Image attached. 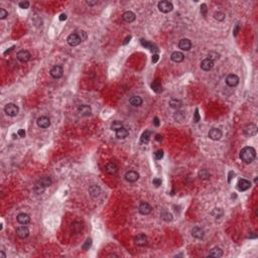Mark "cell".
<instances>
[{
	"label": "cell",
	"instance_id": "cell-42",
	"mask_svg": "<svg viewBox=\"0 0 258 258\" xmlns=\"http://www.w3.org/2000/svg\"><path fill=\"white\" fill-rule=\"evenodd\" d=\"M154 157H155V159H157V160H159V159H162V157H163V151L162 150V149L156 150L154 152Z\"/></svg>",
	"mask_w": 258,
	"mask_h": 258
},
{
	"label": "cell",
	"instance_id": "cell-43",
	"mask_svg": "<svg viewBox=\"0 0 258 258\" xmlns=\"http://www.w3.org/2000/svg\"><path fill=\"white\" fill-rule=\"evenodd\" d=\"M8 16V12L4 8H1L0 9V19H5Z\"/></svg>",
	"mask_w": 258,
	"mask_h": 258
},
{
	"label": "cell",
	"instance_id": "cell-3",
	"mask_svg": "<svg viewBox=\"0 0 258 258\" xmlns=\"http://www.w3.org/2000/svg\"><path fill=\"white\" fill-rule=\"evenodd\" d=\"M4 112L6 113L8 116H10V117H14V116H16L18 114L19 108L16 106L15 104L9 103V104H7L6 106L4 107Z\"/></svg>",
	"mask_w": 258,
	"mask_h": 258
},
{
	"label": "cell",
	"instance_id": "cell-18",
	"mask_svg": "<svg viewBox=\"0 0 258 258\" xmlns=\"http://www.w3.org/2000/svg\"><path fill=\"white\" fill-rule=\"evenodd\" d=\"M134 242L137 246H144L147 243V237L144 234H138L137 236L134 238Z\"/></svg>",
	"mask_w": 258,
	"mask_h": 258
},
{
	"label": "cell",
	"instance_id": "cell-32",
	"mask_svg": "<svg viewBox=\"0 0 258 258\" xmlns=\"http://www.w3.org/2000/svg\"><path fill=\"white\" fill-rule=\"evenodd\" d=\"M129 102H130V104L133 105V106L138 107V106H140V105L142 104V99H141L139 96H133V97L130 98Z\"/></svg>",
	"mask_w": 258,
	"mask_h": 258
},
{
	"label": "cell",
	"instance_id": "cell-46",
	"mask_svg": "<svg viewBox=\"0 0 258 258\" xmlns=\"http://www.w3.org/2000/svg\"><path fill=\"white\" fill-rule=\"evenodd\" d=\"M201 12H202V14H203L204 16L207 15V5L206 4H202L201 5Z\"/></svg>",
	"mask_w": 258,
	"mask_h": 258
},
{
	"label": "cell",
	"instance_id": "cell-38",
	"mask_svg": "<svg viewBox=\"0 0 258 258\" xmlns=\"http://www.w3.org/2000/svg\"><path fill=\"white\" fill-rule=\"evenodd\" d=\"M44 190H46V188L43 187V185H40V184H37V182L35 184L34 188H33V191H34L37 194H38V195H40V194H43L44 192Z\"/></svg>",
	"mask_w": 258,
	"mask_h": 258
},
{
	"label": "cell",
	"instance_id": "cell-7",
	"mask_svg": "<svg viewBox=\"0 0 258 258\" xmlns=\"http://www.w3.org/2000/svg\"><path fill=\"white\" fill-rule=\"evenodd\" d=\"M244 134L247 136H255L257 134V126L255 124H249L244 128Z\"/></svg>",
	"mask_w": 258,
	"mask_h": 258
},
{
	"label": "cell",
	"instance_id": "cell-59",
	"mask_svg": "<svg viewBox=\"0 0 258 258\" xmlns=\"http://www.w3.org/2000/svg\"><path fill=\"white\" fill-rule=\"evenodd\" d=\"M130 38H131V37H126V40H125V41H124L123 43H124V44H126V43L130 40Z\"/></svg>",
	"mask_w": 258,
	"mask_h": 258
},
{
	"label": "cell",
	"instance_id": "cell-54",
	"mask_svg": "<svg viewBox=\"0 0 258 258\" xmlns=\"http://www.w3.org/2000/svg\"><path fill=\"white\" fill-rule=\"evenodd\" d=\"M235 176V173H234V171H230L229 173V176H228V182H231V179H233V176Z\"/></svg>",
	"mask_w": 258,
	"mask_h": 258
},
{
	"label": "cell",
	"instance_id": "cell-41",
	"mask_svg": "<svg viewBox=\"0 0 258 258\" xmlns=\"http://www.w3.org/2000/svg\"><path fill=\"white\" fill-rule=\"evenodd\" d=\"M219 58H220V55H219L218 52H211L210 54H209V58H208V59L212 60L213 62H214L215 60H218Z\"/></svg>",
	"mask_w": 258,
	"mask_h": 258
},
{
	"label": "cell",
	"instance_id": "cell-37",
	"mask_svg": "<svg viewBox=\"0 0 258 258\" xmlns=\"http://www.w3.org/2000/svg\"><path fill=\"white\" fill-rule=\"evenodd\" d=\"M140 43H141V44H142V46H144V48H145V49H150V51L153 52V49H154V46H153V44H152V43H148L147 40H140Z\"/></svg>",
	"mask_w": 258,
	"mask_h": 258
},
{
	"label": "cell",
	"instance_id": "cell-15",
	"mask_svg": "<svg viewBox=\"0 0 258 258\" xmlns=\"http://www.w3.org/2000/svg\"><path fill=\"white\" fill-rule=\"evenodd\" d=\"M16 234H17V236L19 238H22V239H24V238L28 237L29 235V230L26 228L25 226H20L18 227L17 229H16Z\"/></svg>",
	"mask_w": 258,
	"mask_h": 258
},
{
	"label": "cell",
	"instance_id": "cell-9",
	"mask_svg": "<svg viewBox=\"0 0 258 258\" xmlns=\"http://www.w3.org/2000/svg\"><path fill=\"white\" fill-rule=\"evenodd\" d=\"M238 83H239V78L234 74L229 75V76L226 78V84L228 85L229 87H235V86L238 85Z\"/></svg>",
	"mask_w": 258,
	"mask_h": 258
},
{
	"label": "cell",
	"instance_id": "cell-24",
	"mask_svg": "<svg viewBox=\"0 0 258 258\" xmlns=\"http://www.w3.org/2000/svg\"><path fill=\"white\" fill-rule=\"evenodd\" d=\"M122 18H123V20L125 22L130 23V22H133L135 20V14L132 12V11H126V12L123 13Z\"/></svg>",
	"mask_w": 258,
	"mask_h": 258
},
{
	"label": "cell",
	"instance_id": "cell-10",
	"mask_svg": "<svg viewBox=\"0 0 258 258\" xmlns=\"http://www.w3.org/2000/svg\"><path fill=\"white\" fill-rule=\"evenodd\" d=\"M37 123L38 127H40V128H48V127L51 125V120H49V118L46 117V116H41V117L37 119Z\"/></svg>",
	"mask_w": 258,
	"mask_h": 258
},
{
	"label": "cell",
	"instance_id": "cell-27",
	"mask_svg": "<svg viewBox=\"0 0 258 258\" xmlns=\"http://www.w3.org/2000/svg\"><path fill=\"white\" fill-rule=\"evenodd\" d=\"M151 89L154 91L155 93H160L162 91V86L159 80H155L151 83Z\"/></svg>",
	"mask_w": 258,
	"mask_h": 258
},
{
	"label": "cell",
	"instance_id": "cell-44",
	"mask_svg": "<svg viewBox=\"0 0 258 258\" xmlns=\"http://www.w3.org/2000/svg\"><path fill=\"white\" fill-rule=\"evenodd\" d=\"M19 7L20 8H23V9H27L29 7V2L28 1H21L19 2Z\"/></svg>",
	"mask_w": 258,
	"mask_h": 258
},
{
	"label": "cell",
	"instance_id": "cell-51",
	"mask_svg": "<svg viewBox=\"0 0 258 258\" xmlns=\"http://www.w3.org/2000/svg\"><path fill=\"white\" fill-rule=\"evenodd\" d=\"M86 4L89 5V6H94V5L98 4V2L97 1H86Z\"/></svg>",
	"mask_w": 258,
	"mask_h": 258
},
{
	"label": "cell",
	"instance_id": "cell-23",
	"mask_svg": "<svg viewBox=\"0 0 258 258\" xmlns=\"http://www.w3.org/2000/svg\"><path fill=\"white\" fill-rule=\"evenodd\" d=\"M78 112L83 116H89L91 114V112H92V109L88 105H81V106L78 108Z\"/></svg>",
	"mask_w": 258,
	"mask_h": 258
},
{
	"label": "cell",
	"instance_id": "cell-40",
	"mask_svg": "<svg viewBox=\"0 0 258 258\" xmlns=\"http://www.w3.org/2000/svg\"><path fill=\"white\" fill-rule=\"evenodd\" d=\"M91 245H92V239H91V238H88V239L86 240V242L84 243V245H83V250H89Z\"/></svg>",
	"mask_w": 258,
	"mask_h": 258
},
{
	"label": "cell",
	"instance_id": "cell-29",
	"mask_svg": "<svg viewBox=\"0 0 258 258\" xmlns=\"http://www.w3.org/2000/svg\"><path fill=\"white\" fill-rule=\"evenodd\" d=\"M168 105H170L171 108H173V109H176L179 110V108H181L182 106V103L181 100H177V99H171L170 101V103H168Z\"/></svg>",
	"mask_w": 258,
	"mask_h": 258
},
{
	"label": "cell",
	"instance_id": "cell-28",
	"mask_svg": "<svg viewBox=\"0 0 258 258\" xmlns=\"http://www.w3.org/2000/svg\"><path fill=\"white\" fill-rule=\"evenodd\" d=\"M209 256L217 257V258L222 257V256H223V251H222V249H221V248H219V247H214V248L212 249V250L210 251Z\"/></svg>",
	"mask_w": 258,
	"mask_h": 258
},
{
	"label": "cell",
	"instance_id": "cell-4",
	"mask_svg": "<svg viewBox=\"0 0 258 258\" xmlns=\"http://www.w3.org/2000/svg\"><path fill=\"white\" fill-rule=\"evenodd\" d=\"M157 6H159V11H162V12H163V13H168L173 9V3L170 1H166V0H163V1L159 2V5H157Z\"/></svg>",
	"mask_w": 258,
	"mask_h": 258
},
{
	"label": "cell",
	"instance_id": "cell-19",
	"mask_svg": "<svg viewBox=\"0 0 258 258\" xmlns=\"http://www.w3.org/2000/svg\"><path fill=\"white\" fill-rule=\"evenodd\" d=\"M192 235L193 237L197 238V239H203L204 235H205V231L201 227H195L192 230Z\"/></svg>",
	"mask_w": 258,
	"mask_h": 258
},
{
	"label": "cell",
	"instance_id": "cell-17",
	"mask_svg": "<svg viewBox=\"0 0 258 258\" xmlns=\"http://www.w3.org/2000/svg\"><path fill=\"white\" fill-rule=\"evenodd\" d=\"M16 220L19 224L21 225H27V224L30 222V217L27 214H24V213H21V214L17 215L16 217Z\"/></svg>",
	"mask_w": 258,
	"mask_h": 258
},
{
	"label": "cell",
	"instance_id": "cell-25",
	"mask_svg": "<svg viewBox=\"0 0 258 258\" xmlns=\"http://www.w3.org/2000/svg\"><path fill=\"white\" fill-rule=\"evenodd\" d=\"M128 134H129V131L126 128H124V127H122L121 129L116 131V137L119 138V139H124V138H126L128 136Z\"/></svg>",
	"mask_w": 258,
	"mask_h": 258
},
{
	"label": "cell",
	"instance_id": "cell-36",
	"mask_svg": "<svg viewBox=\"0 0 258 258\" xmlns=\"http://www.w3.org/2000/svg\"><path fill=\"white\" fill-rule=\"evenodd\" d=\"M225 13L222 12V11H217V12L214 13V17L215 19H217L218 21H223L225 19Z\"/></svg>",
	"mask_w": 258,
	"mask_h": 258
},
{
	"label": "cell",
	"instance_id": "cell-50",
	"mask_svg": "<svg viewBox=\"0 0 258 258\" xmlns=\"http://www.w3.org/2000/svg\"><path fill=\"white\" fill-rule=\"evenodd\" d=\"M239 30H240V25H239V24H237V25L235 26V28H234V31H233V34H234L235 37H236V35L238 34V32H239Z\"/></svg>",
	"mask_w": 258,
	"mask_h": 258
},
{
	"label": "cell",
	"instance_id": "cell-48",
	"mask_svg": "<svg viewBox=\"0 0 258 258\" xmlns=\"http://www.w3.org/2000/svg\"><path fill=\"white\" fill-rule=\"evenodd\" d=\"M78 33H79V35H80V37H81L82 41H84L86 38H87V34H86L85 31H80V32H78Z\"/></svg>",
	"mask_w": 258,
	"mask_h": 258
},
{
	"label": "cell",
	"instance_id": "cell-49",
	"mask_svg": "<svg viewBox=\"0 0 258 258\" xmlns=\"http://www.w3.org/2000/svg\"><path fill=\"white\" fill-rule=\"evenodd\" d=\"M17 134L19 137H24L25 136V131H24V129H19L17 131Z\"/></svg>",
	"mask_w": 258,
	"mask_h": 258
},
{
	"label": "cell",
	"instance_id": "cell-35",
	"mask_svg": "<svg viewBox=\"0 0 258 258\" xmlns=\"http://www.w3.org/2000/svg\"><path fill=\"white\" fill-rule=\"evenodd\" d=\"M198 176H199L200 179H208L210 177L211 174H210V173L207 170H201L199 171Z\"/></svg>",
	"mask_w": 258,
	"mask_h": 258
},
{
	"label": "cell",
	"instance_id": "cell-5",
	"mask_svg": "<svg viewBox=\"0 0 258 258\" xmlns=\"http://www.w3.org/2000/svg\"><path fill=\"white\" fill-rule=\"evenodd\" d=\"M49 74H51V76L52 78H55V79H60L61 77L63 76L64 74V70L63 68L61 66H55L52 68L51 72H49Z\"/></svg>",
	"mask_w": 258,
	"mask_h": 258
},
{
	"label": "cell",
	"instance_id": "cell-53",
	"mask_svg": "<svg viewBox=\"0 0 258 258\" xmlns=\"http://www.w3.org/2000/svg\"><path fill=\"white\" fill-rule=\"evenodd\" d=\"M159 55L157 54H154L153 55V57H152V63H156L157 61H159Z\"/></svg>",
	"mask_w": 258,
	"mask_h": 258
},
{
	"label": "cell",
	"instance_id": "cell-39",
	"mask_svg": "<svg viewBox=\"0 0 258 258\" xmlns=\"http://www.w3.org/2000/svg\"><path fill=\"white\" fill-rule=\"evenodd\" d=\"M162 218L165 221H171L173 220V216H171V214H170L168 211H163V212L162 213Z\"/></svg>",
	"mask_w": 258,
	"mask_h": 258
},
{
	"label": "cell",
	"instance_id": "cell-34",
	"mask_svg": "<svg viewBox=\"0 0 258 258\" xmlns=\"http://www.w3.org/2000/svg\"><path fill=\"white\" fill-rule=\"evenodd\" d=\"M150 135H151L150 131H148V130L144 131L142 133V135H141V139H140L141 142H142V143H147L149 141V139H150Z\"/></svg>",
	"mask_w": 258,
	"mask_h": 258
},
{
	"label": "cell",
	"instance_id": "cell-45",
	"mask_svg": "<svg viewBox=\"0 0 258 258\" xmlns=\"http://www.w3.org/2000/svg\"><path fill=\"white\" fill-rule=\"evenodd\" d=\"M199 121H200L199 110H198V109H196V111H195V114H194V122H196V123H198Z\"/></svg>",
	"mask_w": 258,
	"mask_h": 258
},
{
	"label": "cell",
	"instance_id": "cell-8",
	"mask_svg": "<svg viewBox=\"0 0 258 258\" xmlns=\"http://www.w3.org/2000/svg\"><path fill=\"white\" fill-rule=\"evenodd\" d=\"M179 48L181 49L182 51L188 52L192 49V43H191V40H188V38H182L179 43Z\"/></svg>",
	"mask_w": 258,
	"mask_h": 258
},
{
	"label": "cell",
	"instance_id": "cell-47",
	"mask_svg": "<svg viewBox=\"0 0 258 258\" xmlns=\"http://www.w3.org/2000/svg\"><path fill=\"white\" fill-rule=\"evenodd\" d=\"M152 184H153L155 187H159V185H162V179H157V177H156V179H154L153 181H152Z\"/></svg>",
	"mask_w": 258,
	"mask_h": 258
},
{
	"label": "cell",
	"instance_id": "cell-52",
	"mask_svg": "<svg viewBox=\"0 0 258 258\" xmlns=\"http://www.w3.org/2000/svg\"><path fill=\"white\" fill-rule=\"evenodd\" d=\"M153 124H154V126H156V127L159 126V119L157 118V117H155V118L153 119Z\"/></svg>",
	"mask_w": 258,
	"mask_h": 258
},
{
	"label": "cell",
	"instance_id": "cell-55",
	"mask_svg": "<svg viewBox=\"0 0 258 258\" xmlns=\"http://www.w3.org/2000/svg\"><path fill=\"white\" fill-rule=\"evenodd\" d=\"M67 19V14H65V13H62V14L60 15V20L61 21H64Z\"/></svg>",
	"mask_w": 258,
	"mask_h": 258
},
{
	"label": "cell",
	"instance_id": "cell-56",
	"mask_svg": "<svg viewBox=\"0 0 258 258\" xmlns=\"http://www.w3.org/2000/svg\"><path fill=\"white\" fill-rule=\"evenodd\" d=\"M155 139H156L157 141H162V136L160 134H156V136H155Z\"/></svg>",
	"mask_w": 258,
	"mask_h": 258
},
{
	"label": "cell",
	"instance_id": "cell-26",
	"mask_svg": "<svg viewBox=\"0 0 258 258\" xmlns=\"http://www.w3.org/2000/svg\"><path fill=\"white\" fill-rule=\"evenodd\" d=\"M106 171L109 174H115L118 171V168L114 162H109L106 165Z\"/></svg>",
	"mask_w": 258,
	"mask_h": 258
},
{
	"label": "cell",
	"instance_id": "cell-2",
	"mask_svg": "<svg viewBox=\"0 0 258 258\" xmlns=\"http://www.w3.org/2000/svg\"><path fill=\"white\" fill-rule=\"evenodd\" d=\"M67 41H68V43L70 44L71 46H79V44L82 43V40H81V37H80L79 33H78V32H73V33H71V34L68 37V38H67Z\"/></svg>",
	"mask_w": 258,
	"mask_h": 258
},
{
	"label": "cell",
	"instance_id": "cell-57",
	"mask_svg": "<svg viewBox=\"0 0 258 258\" xmlns=\"http://www.w3.org/2000/svg\"><path fill=\"white\" fill-rule=\"evenodd\" d=\"M0 257H1V258H6V255H5V253L3 251L0 252Z\"/></svg>",
	"mask_w": 258,
	"mask_h": 258
},
{
	"label": "cell",
	"instance_id": "cell-13",
	"mask_svg": "<svg viewBox=\"0 0 258 258\" xmlns=\"http://www.w3.org/2000/svg\"><path fill=\"white\" fill-rule=\"evenodd\" d=\"M151 207L150 205H149L148 203H145V202H143V203H141L139 205V207H138V211H139L140 214L142 215H148L149 213L151 212Z\"/></svg>",
	"mask_w": 258,
	"mask_h": 258
},
{
	"label": "cell",
	"instance_id": "cell-31",
	"mask_svg": "<svg viewBox=\"0 0 258 258\" xmlns=\"http://www.w3.org/2000/svg\"><path fill=\"white\" fill-rule=\"evenodd\" d=\"M173 118L176 122H182L185 119V113L182 112V111L177 110L173 114Z\"/></svg>",
	"mask_w": 258,
	"mask_h": 258
},
{
	"label": "cell",
	"instance_id": "cell-20",
	"mask_svg": "<svg viewBox=\"0 0 258 258\" xmlns=\"http://www.w3.org/2000/svg\"><path fill=\"white\" fill-rule=\"evenodd\" d=\"M171 59L174 63H181V62L184 61L185 55L181 52H173V54H171Z\"/></svg>",
	"mask_w": 258,
	"mask_h": 258
},
{
	"label": "cell",
	"instance_id": "cell-1",
	"mask_svg": "<svg viewBox=\"0 0 258 258\" xmlns=\"http://www.w3.org/2000/svg\"><path fill=\"white\" fill-rule=\"evenodd\" d=\"M256 151L251 146H246L240 151V159L245 163H251L255 159Z\"/></svg>",
	"mask_w": 258,
	"mask_h": 258
},
{
	"label": "cell",
	"instance_id": "cell-16",
	"mask_svg": "<svg viewBox=\"0 0 258 258\" xmlns=\"http://www.w3.org/2000/svg\"><path fill=\"white\" fill-rule=\"evenodd\" d=\"M213 67H214V62H213L212 60H210V59H205L204 61H202V63H201V69L202 70H204V71H206V72H208V71H210L211 69L213 68Z\"/></svg>",
	"mask_w": 258,
	"mask_h": 258
},
{
	"label": "cell",
	"instance_id": "cell-33",
	"mask_svg": "<svg viewBox=\"0 0 258 258\" xmlns=\"http://www.w3.org/2000/svg\"><path fill=\"white\" fill-rule=\"evenodd\" d=\"M122 127H123V123H122L121 121H113V123L111 124V130H113V131H117V130L121 129Z\"/></svg>",
	"mask_w": 258,
	"mask_h": 258
},
{
	"label": "cell",
	"instance_id": "cell-14",
	"mask_svg": "<svg viewBox=\"0 0 258 258\" xmlns=\"http://www.w3.org/2000/svg\"><path fill=\"white\" fill-rule=\"evenodd\" d=\"M209 137L212 140H219L222 137V131L218 128H212L209 132Z\"/></svg>",
	"mask_w": 258,
	"mask_h": 258
},
{
	"label": "cell",
	"instance_id": "cell-6",
	"mask_svg": "<svg viewBox=\"0 0 258 258\" xmlns=\"http://www.w3.org/2000/svg\"><path fill=\"white\" fill-rule=\"evenodd\" d=\"M16 57H17V60L19 61V62L26 63L30 60V57H31V55H30L29 52L25 51V49H22V51L18 52V54Z\"/></svg>",
	"mask_w": 258,
	"mask_h": 258
},
{
	"label": "cell",
	"instance_id": "cell-58",
	"mask_svg": "<svg viewBox=\"0 0 258 258\" xmlns=\"http://www.w3.org/2000/svg\"><path fill=\"white\" fill-rule=\"evenodd\" d=\"M14 49V46H12V48H10L9 49H7V51H6V52H4V54H5V55H7V54H8V52H10L11 51H12V49Z\"/></svg>",
	"mask_w": 258,
	"mask_h": 258
},
{
	"label": "cell",
	"instance_id": "cell-11",
	"mask_svg": "<svg viewBox=\"0 0 258 258\" xmlns=\"http://www.w3.org/2000/svg\"><path fill=\"white\" fill-rule=\"evenodd\" d=\"M237 187H238V190L239 191L244 192V191L248 190V188L251 187V182L245 179H239V182H238Z\"/></svg>",
	"mask_w": 258,
	"mask_h": 258
},
{
	"label": "cell",
	"instance_id": "cell-30",
	"mask_svg": "<svg viewBox=\"0 0 258 258\" xmlns=\"http://www.w3.org/2000/svg\"><path fill=\"white\" fill-rule=\"evenodd\" d=\"M37 184H40V185H43V187H44V188H48L52 184V181L49 179V176H43L37 182Z\"/></svg>",
	"mask_w": 258,
	"mask_h": 258
},
{
	"label": "cell",
	"instance_id": "cell-12",
	"mask_svg": "<svg viewBox=\"0 0 258 258\" xmlns=\"http://www.w3.org/2000/svg\"><path fill=\"white\" fill-rule=\"evenodd\" d=\"M125 179H126L127 182H136L138 179H139V174H138V173H136V171H127V173H125Z\"/></svg>",
	"mask_w": 258,
	"mask_h": 258
},
{
	"label": "cell",
	"instance_id": "cell-21",
	"mask_svg": "<svg viewBox=\"0 0 258 258\" xmlns=\"http://www.w3.org/2000/svg\"><path fill=\"white\" fill-rule=\"evenodd\" d=\"M89 194H90V196H92L93 198H97V197H99L100 194H101V188H100L99 185H93L89 188Z\"/></svg>",
	"mask_w": 258,
	"mask_h": 258
},
{
	"label": "cell",
	"instance_id": "cell-22",
	"mask_svg": "<svg viewBox=\"0 0 258 258\" xmlns=\"http://www.w3.org/2000/svg\"><path fill=\"white\" fill-rule=\"evenodd\" d=\"M70 230L73 234H77V233L81 232L83 230V224L80 223V222H73V223L71 224Z\"/></svg>",
	"mask_w": 258,
	"mask_h": 258
}]
</instances>
